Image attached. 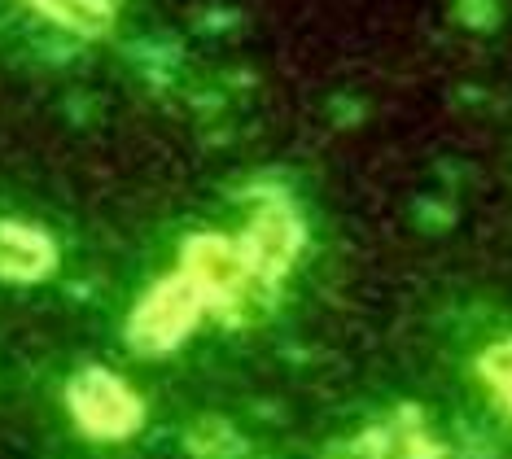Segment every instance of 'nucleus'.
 I'll list each match as a JSON object with an SVG mask.
<instances>
[{"label": "nucleus", "instance_id": "obj_7", "mask_svg": "<svg viewBox=\"0 0 512 459\" xmlns=\"http://www.w3.org/2000/svg\"><path fill=\"white\" fill-rule=\"evenodd\" d=\"M477 368H482L486 385H491V390H495L499 398H504V403H508V411H512V337L486 350Z\"/></svg>", "mask_w": 512, "mask_h": 459}, {"label": "nucleus", "instance_id": "obj_3", "mask_svg": "<svg viewBox=\"0 0 512 459\" xmlns=\"http://www.w3.org/2000/svg\"><path fill=\"white\" fill-rule=\"evenodd\" d=\"M66 407H71L75 425L101 442H123L145 425V407L136 390L106 368L75 372V381L66 385Z\"/></svg>", "mask_w": 512, "mask_h": 459}, {"label": "nucleus", "instance_id": "obj_5", "mask_svg": "<svg viewBox=\"0 0 512 459\" xmlns=\"http://www.w3.org/2000/svg\"><path fill=\"white\" fill-rule=\"evenodd\" d=\"M57 272V241L36 223L0 215V280L9 285H40Z\"/></svg>", "mask_w": 512, "mask_h": 459}, {"label": "nucleus", "instance_id": "obj_6", "mask_svg": "<svg viewBox=\"0 0 512 459\" xmlns=\"http://www.w3.org/2000/svg\"><path fill=\"white\" fill-rule=\"evenodd\" d=\"M27 5L79 40H97L114 27V0H27Z\"/></svg>", "mask_w": 512, "mask_h": 459}, {"label": "nucleus", "instance_id": "obj_4", "mask_svg": "<svg viewBox=\"0 0 512 459\" xmlns=\"http://www.w3.org/2000/svg\"><path fill=\"white\" fill-rule=\"evenodd\" d=\"M241 254L250 258V267L259 272V280L267 285H281V276L294 267V258L307 245V228H302V215L294 210L285 193H267L254 206V219L241 232Z\"/></svg>", "mask_w": 512, "mask_h": 459}, {"label": "nucleus", "instance_id": "obj_2", "mask_svg": "<svg viewBox=\"0 0 512 459\" xmlns=\"http://www.w3.org/2000/svg\"><path fill=\"white\" fill-rule=\"evenodd\" d=\"M211 311L206 298L197 293L189 276H167L136 302L132 320H127V346L145 359H162L176 346H184V337L202 324V315Z\"/></svg>", "mask_w": 512, "mask_h": 459}, {"label": "nucleus", "instance_id": "obj_1", "mask_svg": "<svg viewBox=\"0 0 512 459\" xmlns=\"http://www.w3.org/2000/svg\"><path fill=\"white\" fill-rule=\"evenodd\" d=\"M180 276H189L206 306L224 320H254L276 302V285L259 280L237 241L215 237V232H197V237L184 241Z\"/></svg>", "mask_w": 512, "mask_h": 459}, {"label": "nucleus", "instance_id": "obj_8", "mask_svg": "<svg viewBox=\"0 0 512 459\" xmlns=\"http://www.w3.org/2000/svg\"><path fill=\"white\" fill-rule=\"evenodd\" d=\"M456 14H460L464 27L491 31L495 18H499V0H456Z\"/></svg>", "mask_w": 512, "mask_h": 459}]
</instances>
